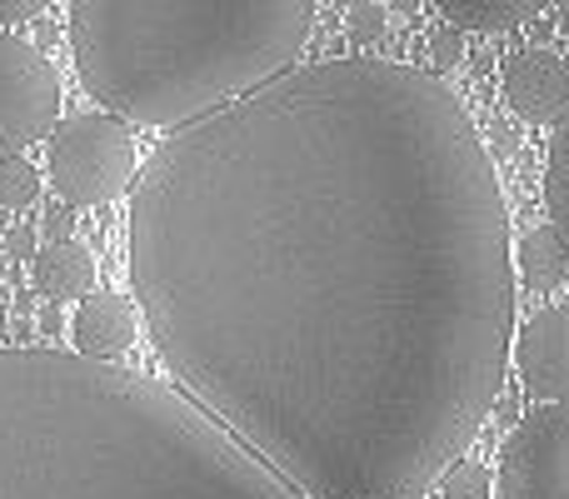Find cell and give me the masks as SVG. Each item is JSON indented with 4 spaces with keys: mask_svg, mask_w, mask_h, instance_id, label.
I'll return each mask as SVG.
<instances>
[{
    "mask_svg": "<svg viewBox=\"0 0 569 499\" xmlns=\"http://www.w3.org/2000/svg\"><path fill=\"white\" fill-rule=\"evenodd\" d=\"M130 285L176 390L290 490L425 499L515 350V250L465 100L325 60L176 130L130 190Z\"/></svg>",
    "mask_w": 569,
    "mask_h": 499,
    "instance_id": "6da1fadb",
    "label": "cell"
},
{
    "mask_svg": "<svg viewBox=\"0 0 569 499\" xmlns=\"http://www.w3.org/2000/svg\"><path fill=\"white\" fill-rule=\"evenodd\" d=\"M80 86L126 126H196L290 76L310 0H70Z\"/></svg>",
    "mask_w": 569,
    "mask_h": 499,
    "instance_id": "7a4b0ae2",
    "label": "cell"
},
{
    "mask_svg": "<svg viewBox=\"0 0 569 499\" xmlns=\"http://www.w3.org/2000/svg\"><path fill=\"white\" fill-rule=\"evenodd\" d=\"M46 170L66 206H110L116 196L136 190L140 180L136 130L106 110L70 116L46 140Z\"/></svg>",
    "mask_w": 569,
    "mask_h": 499,
    "instance_id": "3957f363",
    "label": "cell"
},
{
    "mask_svg": "<svg viewBox=\"0 0 569 499\" xmlns=\"http://www.w3.org/2000/svg\"><path fill=\"white\" fill-rule=\"evenodd\" d=\"M60 120V76L30 40L0 30V160L50 140Z\"/></svg>",
    "mask_w": 569,
    "mask_h": 499,
    "instance_id": "277c9868",
    "label": "cell"
},
{
    "mask_svg": "<svg viewBox=\"0 0 569 499\" xmlns=\"http://www.w3.org/2000/svg\"><path fill=\"white\" fill-rule=\"evenodd\" d=\"M500 499H569V405H545L510 435Z\"/></svg>",
    "mask_w": 569,
    "mask_h": 499,
    "instance_id": "5b68a950",
    "label": "cell"
},
{
    "mask_svg": "<svg viewBox=\"0 0 569 499\" xmlns=\"http://www.w3.org/2000/svg\"><path fill=\"white\" fill-rule=\"evenodd\" d=\"M515 370L535 400L569 405V305H545L515 335Z\"/></svg>",
    "mask_w": 569,
    "mask_h": 499,
    "instance_id": "8992f818",
    "label": "cell"
},
{
    "mask_svg": "<svg viewBox=\"0 0 569 499\" xmlns=\"http://www.w3.org/2000/svg\"><path fill=\"white\" fill-rule=\"evenodd\" d=\"M505 106L520 120H565L569 116V60L550 46H525L505 60Z\"/></svg>",
    "mask_w": 569,
    "mask_h": 499,
    "instance_id": "52a82bcc",
    "label": "cell"
},
{
    "mask_svg": "<svg viewBox=\"0 0 569 499\" xmlns=\"http://www.w3.org/2000/svg\"><path fill=\"white\" fill-rule=\"evenodd\" d=\"M140 335V310L126 300V295L96 290L90 300H80L76 320H70V340H76V355L86 360L110 365L116 355H126Z\"/></svg>",
    "mask_w": 569,
    "mask_h": 499,
    "instance_id": "ba28073f",
    "label": "cell"
},
{
    "mask_svg": "<svg viewBox=\"0 0 569 499\" xmlns=\"http://www.w3.org/2000/svg\"><path fill=\"white\" fill-rule=\"evenodd\" d=\"M30 285L46 300H90L96 295V255L80 240H60V246H40L30 260Z\"/></svg>",
    "mask_w": 569,
    "mask_h": 499,
    "instance_id": "9c48e42d",
    "label": "cell"
},
{
    "mask_svg": "<svg viewBox=\"0 0 569 499\" xmlns=\"http://www.w3.org/2000/svg\"><path fill=\"white\" fill-rule=\"evenodd\" d=\"M515 270H520V280L530 285V290H555V285H565L569 275V246L565 236L555 226H535L520 236V246H515Z\"/></svg>",
    "mask_w": 569,
    "mask_h": 499,
    "instance_id": "30bf717a",
    "label": "cell"
},
{
    "mask_svg": "<svg viewBox=\"0 0 569 499\" xmlns=\"http://www.w3.org/2000/svg\"><path fill=\"white\" fill-rule=\"evenodd\" d=\"M440 16L450 20V30H510L540 16V0H445Z\"/></svg>",
    "mask_w": 569,
    "mask_h": 499,
    "instance_id": "8fae6325",
    "label": "cell"
},
{
    "mask_svg": "<svg viewBox=\"0 0 569 499\" xmlns=\"http://www.w3.org/2000/svg\"><path fill=\"white\" fill-rule=\"evenodd\" d=\"M545 206H550L555 230H560L569 246V116L560 120V130H555L550 160H545Z\"/></svg>",
    "mask_w": 569,
    "mask_h": 499,
    "instance_id": "7c38bea8",
    "label": "cell"
},
{
    "mask_svg": "<svg viewBox=\"0 0 569 499\" xmlns=\"http://www.w3.org/2000/svg\"><path fill=\"white\" fill-rule=\"evenodd\" d=\"M40 200V170L26 156L0 160V210H26Z\"/></svg>",
    "mask_w": 569,
    "mask_h": 499,
    "instance_id": "4fadbf2b",
    "label": "cell"
},
{
    "mask_svg": "<svg viewBox=\"0 0 569 499\" xmlns=\"http://www.w3.org/2000/svg\"><path fill=\"white\" fill-rule=\"evenodd\" d=\"M440 499H495L490 470H485V465H475V460H460L440 480Z\"/></svg>",
    "mask_w": 569,
    "mask_h": 499,
    "instance_id": "5bb4252c",
    "label": "cell"
},
{
    "mask_svg": "<svg viewBox=\"0 0 569 499\" xmlns=\"http://www.w3.org/2000/svg\"><path fill=\"white\" fill-rule=\"evenodd\" d=\"M345 26L360 40H380L385 26H390V6L385 0H355V6H345Z\"/></svg>",
    "mask_w": 569,
    "mask_h": 499,
    "instance_id": "9a60e30c",
    "label": "cell"
},
{
    "mask_svg": "<svg viewBox=\"0 0 569 499\" xmlns=\"http://www.w3.org/2000/svg\"><path fill=\"white\" fill-rule=\"evenodd\" d=\"M430 56H435V66H460V60H465V40H460V30H435Z\"/></svg>",
    "mask_w": 569,
    "mask_h": 499,
    "instance_id": "2e32d148",
    "label": "cell"
},
{
    "mask_svg": "<svg viewBox=\"0 0 569 499\" xmlns=\"http://www.w3.org/2000/svg\"><path fill=\"white\" fill-rule=\"evenodd\" d=\"M6 255H10V260H36V255H40L36 230H30V226H10L6 230Z\"/></svg>",
    "mask_w": 569,
    "mask_h": 499,
    "instance_id": "e0dca14e",
    "label": "cell"
},
{
    "mask_svg": "<svg viewBox=\"0 0 569 499\" xmlns=\"http://www.w3.org/2000/svg\"><path fill=\"white\" fill-rule=\"evenodd\" d=\"M70 226H76V220H70V210H66V206H50V210H46V236H50V246L70 240Z\"/></svg>",
    "mask_w": 569,
    "mask_h": 499,
    "instance_id": "ac0fdd59",
    "label": "cell"
},
{
    "mask_svg": "<svg viewBox=\"0 0 569 499\" xmlns=\"http://www.w3.org/2000/svg\"><path fill=\"white\" fill-rule=\"evenodd\" d=\"M40 0H0V26H10V20H36L40 16Z\"/></svg>",
    "mask_w": 569,
    "mask_h": 499,
    "instance_id": "d6986e66",
    "label": "cell"
},
{
    "mask_svg": "<svg viewBox=\"0 0 569 499\" xmlns=\"http://www.w3.org/2000/svg\"><path fill=\"white\" fill-rule=\"evenodd\" d=\"M60 330H66V315H60V310L40 315V335H60Z\"/></svg>",
    "mask_w": 569,
    "mask_h": 499,
    "instance_id": "ffe728a7",
    "label": "cell"
},
{
    "mask_svg": "<svg viewBox=\"0 0 569 499\" xmlns=\"http://www.w3.org/2000/svg\"><path fill=\"white\" fill-rule=\"evenodd\" d=\"M555 20H560V30H565V36H569V0H565V6H560V10H555Z\"/></svg>",
    "mask_w": 569,
    "mask_h": 499,
    "instance_id": "44dd1931",
    "label": "cell"
},
{
    "mask_svg": "<svg viewBox=\"0 0 569 499\" xmlns=\"http://www.w3.org/2000/svg\"><path fill=\"white\" fill-rule=\"evenodd\" d=\"M0 335H6V300H0Z\"/></svg>",
    "mask_w": 569,
    "mask_h": 499,
    "instance_id": "7402d4cb",
    "label": "cell"
}]
</instances>
